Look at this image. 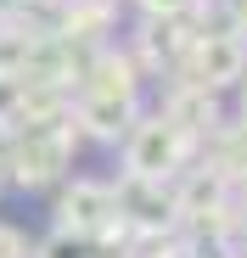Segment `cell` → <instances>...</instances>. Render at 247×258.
Masks as SVG:
<instances>
[]
</instances>
